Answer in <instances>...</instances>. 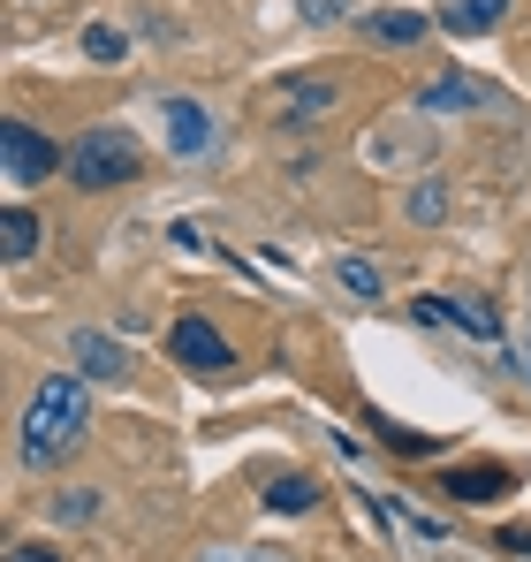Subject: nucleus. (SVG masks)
I'll return each mask as SVG.
<instances>
[{
	"instance_id": "1",
	"label": "nucleus",
	"mask_w": 531,
	"mask_h": 562,
	"mask_svg": "<svg viewBox=\"0 0 531 562\" xmlns=\"http://www.w3.org/2000/svg\"><path fill=\"white\" fill-rule=\"evenodd\" d=\"M84 426H91L84 380H77V373H46V380H38V395H31V411H23V464L54 471L61 457H77Z\"/></svg>"
},
{
	"instance_id": "15",
	"label": "nucleus",
	"mask_w": 531,
	"mask_h": 562,
	"mask_svg": "<svg viewBox=\"0 0 531 562\" xmlns=\"http://www.w3.org/2000/svg\"><path fill=\"white\" fill-rule=\"evenodd\" d=\"M312 502H319V486H312L304 471H296V479H273V486H266V509H281V517H289V509H312Z\"/></svg>"
},
{
	"instance_id": "2",
	"label": "nucleus",
	"mask_w": 531,
	"mask_h": 562,
	"mask_svg": "<svg viewBox=\"0 0 531 562\" xmlns=\"http://www.w3.org/2000/svg\"><path fill=\"white\" fill-rule=\"evenodd\" d=\"M69 176L77 190H114V183H137V145L122 130H84L77 153H69Z\"/></svg>"
},
{
	"instance_id": "14",
	"label": "nucleus",
	"mask_w": 531,
	"mask_h": 562,
	"mask_svg": "<svg viewBox=\"0 0 531 562\" xmlns=\"http://www.w3.org/2000/svg\"><path fill=\"white\" fill-rule=\"evenodd\" d=\"M0 251H8V259H31V251H38V213H31V205H8V213H0Z\"/></svg>"
},
{
	"instance_id": "16",
	"label": "nucleus",
	"mask_w": 531,
	"mask_h": 562,
	"mask_svg": "<svg viewBox=\"0 0 531 562\" xmlns=\"http://www.w3.org/2000/svg\"><path fill=\"white\" fill-rule=\"evenodd\" d=\"M335 281H342V289H350V296H364V304H372V296H380V289H387V281H380V267H372V259H335Z\"/></svg>"
},
{
	"instance_id": "13",
	"label": "nucleus",
	"mask_w": 531,
	"mask_h": 562,
	"mask_svg": "<svg viewBox=\"0 0 531 562\" xmlns=\"http://www.w3.org/2000/svg\"><path fill=\"white\" fill-rule=\"evenodd\" d=\"M418 153H426V130H418V122H410V130H387V137L364 145L372 168H403V160H418Z\"/></svg>"
},
{
	"instance_id": "6",
	"label": "nucleus",
	"mask_w": 531,
	"mask_h": 562,
	"mask_svg": "<svg viewBox=\"0 0 531 562\" xmlns=\"http://www.w3.org/2000/svg\"><path fill=\"white\" fill-rule=\"evenodd\" d=\"M160 122H168V153H176V160H205V153H213V137H221V122H213V106H205V99H168V106H160Z\"/></svg>"
},
{
	"instance_id": "21",
	"label": "nucleus",
	"mask_w": 531,
	"mask_h": 562,
	"mask_svg": "<svg viewBox=\"0 0 531 562\" xmlns=\"http://www.w3.org/2000/svg\"><path fill=\"white\" fill-rule=\"evenodd\" d=\"M0 562H54V548H8Z\"/></svg>"
},
{
	"instance_id": "4",
	"label": "nucleus",
	"mask_w": 531,
	"mask_h": 562,
	"mask_svg": "<svg viewBox=\"0 0 531 562\" xmlns=\"http://www.w3.org/2000/svg\"><path fill=\"white\" fill-rule=\"evenodd\" d=\"M168 358L190 366L197 380H213V373H228V366H236V350L221 342V327H213V319H176V327H168Z\"/></svg>"
},
{
	"instance_id": "3",
	"label": "nucleus",
	"mask_w": 531,
	"mask_h": 562,
	"mask_svg": "<svg viewBox=\"0 0 531 562\" xmlns=\"http://www.w3.org/2000/svg\"><path fill=\"white\" fill-rule=\"evenodd\" d=\"M0 168H8V183H46V176L61 168V153H54V137H38L31 122H0Z\"/></svg>"
},
{
	"instance_id": "10",
	"label": "nucleus",
	"mask_w": 531,
	"mask_h": 562,
	"mask_svg": "<svg viewBox=\"0 0 531 562\" xmlns=\"http://www.w3.org/2000/svg\"><path fill=\"white\" fill-rule=\"evenodd\" d=\"M327 106H342L335 77H304V85H281V122H319Z\"/></svg>"
},
{
	"instance_id": "20",
	"label": "nucleus",
	"mask_w": 531,
	"mask_h": 562,
	"mask_svg": "<svg viewBox=\"0 0 531 562\" xmlns=\"http://www.w3.org/2000/svg\"><path fill=\"white\" fill-rule=\"evenodd\" d=\"M494 548H509V555H524V562H531V532H501Z\"/></svg>"
},
{
	"instance_id": "12",
	"label": "nucleus",
	"mask_w": 531,
	"mask_h": 562,
	"mask_svg": "<svg viewBox=\"0 0 531 562\" xmlns=\"http://www.w3.org/2000/svg\"><path fill=\"white\" fill-rule=\"evenodd\" d=\"M441 319H448V327H463V335H478V342L501 335V312H494V304H471V296H441Z\"/></svg>"
},
{
	"instance_id": "8",
	"label": "nucleus",
	"mask_w": 531,
	"mask_h": 562,
	"mask_svg": "<svg viewBox=\"0 0 531 562\" xmlns=\"http://www.w3.org/2000/svg\"><path fill=\"white\" fill-rule=\"evenodd\" d=\"M509 486H517V471H509V464H455V471H441V494H448V502H463V509L501 502Z\"/></svg>"
},
{
	"instance_id": "11",
	"label": "nucleus",
	"mask_w": 531,
	"mask_h": 562,
	"mask_svg": "<svg viewBox=\"0 0 531 562\" xmlns=\"http://www.w3.org/2000/svg\"><path fill=\"white\" fill-rule=\"evenodd\" d=\"M509 15V0H448L441 8V23L455 31V38H478V31H494Z\"/></svg>"
},
{
	"instance_id": "5",
	"label": "nucleus",
	"mask_w": 531,
	"mask_h": 562,
	"mask_svg": "<svg viewBox=\"0 0 531 562\" xmlns=\"http://www.w3.org/2000/svg\"><path fill=\"white\" fill-rule=\"evenodd\" d=\"M69 366L84 380H99V387H122V380H129V342L106 335V327H77V335H69Z\"/></svg>"
},
{
	"instance_id": "7",
	"label": "nucleus",
	"mask_w": 531,
	"mask_h": 562,
	"mask_svg": "<svg viewBox=\"0 0 531 562\" xmlns=\"http://www.w3.org/2000/svg\"><path fill=\"white\" fill-rule=\"evenodd\" d=\"M357 38L364 46H426L433 15H418V8H372V15H357Z\"/></svg>"
},
{
	"instance_id": "17",
	"label": "nucleus",
	"mask_w": 531,
	"mask_h": 562,
	"mask_svg": "<svg viewBox=\"0 0 531 562\" xmlns=\"http://www.w3.org/2000/svg\"><path fill=\"white\" fill-rule=\"evenodd\" d=\"M84 54H91V61H106V69H114V61L129 54V38H122L114 23H84Z\"/></svg>"
},
{
	"instance_id": "9",
	"label": "nucleus",
	"mask_w": 531,
	"mask_h": 562,
	"mask_svg": "<svg viewBox=\"0 0 531 562\" xmlns=\"http://www.w3.org/2000/svg\"><path fill=\"white\" fill-rule=\"evenodd\" d=\"M471 106H494V92L471 85V77H433V85H418V114H471Z\"/></svg>"
},
{
	"instance_id": "18",
	"label": "nucleus",
	"mask_w": 531,
	"mask_h": 562,
	"mask_svg": "<svg viewBox=\"0 0 531 562\" xmlns=\"http://www.w3.org/2000/svg\"><path fill=\"white\" fill-rule=\"evenodd\" d=\"M403 213H410V221H441V213H448L441 183H410V190H403Z\"/></svg>"
},
{
	"instance_id": "19",
	"label": "nucleus",
	"mask_w": 531,
	"mask_h": 562,
	"mask_svg": "<svg viewBox=\"0 0 531 562\" xmlns=\"http://www.w3.org/2000/svg\"><path fill=\"white\" fill-rule=\"evenodd\" d=\"M342 8H350V0H296V15H304V23H335Z\"/></svg>"
}]
</instances>
